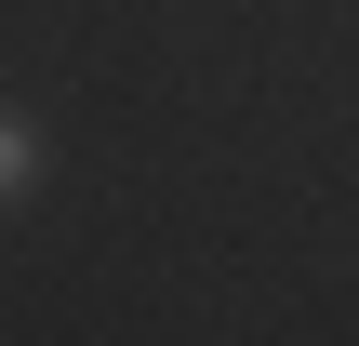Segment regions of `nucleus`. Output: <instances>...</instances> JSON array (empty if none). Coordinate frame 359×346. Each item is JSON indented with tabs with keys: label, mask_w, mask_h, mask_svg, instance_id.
<instances>
[{
	"label": "nucleus",
	"mask_w": 359,
	"mask_h": 346,
	"mask_svg": "<svg viewBox=\"0 0 359 346\" xmlns=\"http://www.w3.org/2000/svg\"><path fill=\"white\" fill-rule=\"evenodd\" d=\"M40 160H53V147H40V120H13V107H0V200H27V187H40Z\"/></svg>",
	"instance_id": "obj_1"
}]
</instances>
